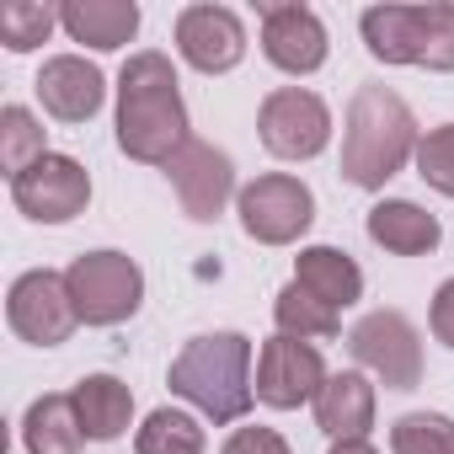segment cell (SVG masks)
I'll return each instance as SVG.
<instances>
[{
	"label": "cell",
	"instance_id": "obj_1",
	"mask_svg": "<svg viewBox=\"0 0 454 454\" xmlns=\"http://www.w3.org/2000/svg\"><path fill=\"white\" fill-rule=\"evenodd\" d=\"M187 102L176 65L160 49H139L118 70V150L139 166H166L192 134H187Z\"/></svg>",
	"mask_w": 454,
	"mask_h": 454
},
{
	"label": "cell",
	"instance_id": "obj_2",
	"mask_svg": "<svg viewBox=\"0 0 454 454\" xmlns=\"http://www.w3.org/2000/svg\"><path fill=\"white\" fill-rule=\"evenodd\" d=\"M417 118L390 86H358L342 123V182L380 192L395 171H406V160H417Z\"/></svg>",
	"mask_w": 454,
	"mask_h": 454
},
{
	"label": "cell",
	"instance_id": "obj_3",
	"mask_svg": "<svg viewBox=\"0 0 454 454\" xmlns=\"http://www.w3.org/2000/svg\"><path fill=\"white\" fill-rule=\"evenodd\" d=\"M252 342L241 332H203L192 337L176 358H171V395H182L198 417H208L214 427H231L252 411L257 390H252Z\"/></svg>",
	"mask_w": 454,
	"mask_h": 454
},
{
	"label": "cell",
	"instance_id": "obj_4",
	"mask_svg": "<svg viewBox=\"0 0 454 454\" xmlns=\"http://www.w3.org/2000/svg\"><path fill=\"white\" fill-rule=\"evenodd\" d=\"M364 49L380 65H422L438 75H454V0L427 6H369L358 17Z\"/></svg>",
	"mask_w": 454,
	"mask_h": 454
},
{
	"label": "cell",
	"instance_id": "obj_5",
	"mask_svg": "<svg viewBox=\"0 0 454 454\" xmlns=\"http://www.w3.org/2000/svg\"><path fill=\"white\" fill-rule=\"evenodd\" d=\"M65 284L81 326H123L145 305V273L129 252H81L65 268Z\"/></svg>",
	"mask_w": 454,
	"mask_h": 454
},
{
	"label": "cell",
	"instance_id": "obj_6",
	"mask_svg": "<svg viewBox=\"0 0 454 454\" xmlns=\"http://www.w3.org/2000/svg\"><path fill=\"white\" fill-rule=\"evenodd\" d=\"M236 214H241V231L257 247H294L316 224V192L289 171H268L241 187Z\"/></svg>",
	"mask_w": 454,
	"mask_h": 454
},
{
	"label": "cell",
	"instance_id": "obj_7",
	"mask_svg": "<svg viewBox=\"0 0 454 454\" xmlns=\"http://www.w3.org/2000/svg\"><path fill=\"white\" fill-rule=\"evenodd\" d=\"M257 139L278 160H316L332 145V107L310 86H278L257 107Z\"/></svg>",
	"mask_w": 454,
	"mask_h": 454
},
{
	"label": "cell",
	"instance_id": "obj_8",
	"mask_svg": "<svg viewBox=\"0 0 454 454\" xmlns=\"http://www.w3.org/2000/svg\"><path fill=\"white\" fill-rule=\"evenodd\" d=\"M348 353L385 390H417L422 385V337L401 310H369L348 332Z\"/></svg>",
	"mask_w": 454,
	"mask_h": 454
},
{
	"label": "cell",
	"instance_id": "obj_9",
	"mask_svg": "<svg viewBox=\"0 0 454 454\" xmlns=\"http://www.w3.org/2000/svg\"><path fill=\"white\" fill-rule=\"evenodd\" d=\"M326 380L332 374H326V358H321L316 342H300V337H284L278 332V337H268L257 348V380H252V390L273 411L316 406V395H321Z\"/></svg>",
	"mask_w": 454,
	"mask_h": 454
},
{
	"label": "cell",
	"instance_id": "obj_10",
	"mask_svg": "<svg viewBox=\"0 0 454 454\" xmlns=\"http://www.w3.org/2000/svg\"><path fill=\"white\" fill-rule=\"evenodd\" d=\"M12 203L33 219V224H70L75 214H86L91 203V171L75 155L49 150L43 160H33L17 182H12Z\"/></svg>",
	"mask_w": 454,
	"mask_h": 454
},
{
	"label": "cell",
	"instance_id": "obj_11",
	"mask_svg": "<svg viewBox=\"0 0 454 454\" xmlns=\"http://www.w3.org/2000/svg\"><path fill=\"white\" fill-rule=\"evenodd\" d=\"M6 321H12V332H17L22 342H33V348H59V342H70V332L81 326V316H75V300H70L65 273H49V268L22 273V278L12 284V294H6Z\"/></svg>",
	"mask_w": 454,
	"mask_h": 454
},
{
	"label": "cell",
	"instance_id": "obj_12",
	"mask_svg": "<svg viewBox=\"0 0 454 454\" xmlns=\"http://www.w3.org/2000/svg\"><path fill=\"white\" fill-rule=\"evenodd\" d=\"M166 176H171V192H176L182 214L198 219V224L219 219L224 208H231V198H241V187H236V160L224 155V150H214V145H203V139H187V145L166 160Z\"/></svg>",
	"mask_w": 454,
	"mask_h": 454
},
{
	"label": "cell",
	"instance_id": "obj_13",
	"mask_svg": "<svg viewBox=\"0 0 454 454\" xmlns=\"http://www.w3.org/2000/svg\"><path fill=\"white\" fill-rule=\"evenodd\" d=\"M176 54L203 75H231L247 59V22L231 6H187L176 12Z\"/></svg>",
	"mask_w": 454,
	"mask_h": 454
},
{
	"label": "cell",
	"instance_id": "obj_14",
	"mask_svg": "<svg viewBox=\"0 0 454 454\" xmlns=\"http://www.w3.org/2000/svg\"><path fill=\"white\" fill-rule=\"evenodd\" d=\"M262 54L284 75H316L332 54V38L310 6H262Z\"/></svg>",
	"mask_w": 454,
	"mask_h": 454
},
{
	"label": "cell",
	"instance_id": "obj_15",
	"mask_svg": "<svg viewBox=\"0 0 454 454\" xmlns=\"http://www.w3.org/2000/svg\"><path fill=\"white\" fill-rule=\"evenodd\" d=\"M33 86H38L43 113L59 118V123H91L102 113V102H107V81H102V70L86 54H54V59H43V70H38Z\"/></svg>",
	"mask_w": 454,
	"mask_h": 454
},
{
	"label": "cell",
	"instance_id": "obj_16",
	"mask_svg": "<svg viewBox=\"0 0 454 454\" xmlns=\"http://www.w3.org/2000/svg\"><path fill=\"white\" fill-rule=\"evenodd\" d=\"M364 231H369V241L385 247L390 257H433L438 241H443L438 219H433L422 203H411V198H380V203L369 208V219H364Z\"/></svg>",
	"mask_w": 454,
	"mask_h": 454
},
{
	"label": "cell",
	"instance_id": "obj_17",
	"mask_svg": "<svg viewBox=\"0 0 454 454\" xmlns=\"http://www.w3.org/2000/svg\"><path fill=\"white\" fill-rule=\"evenodd\" d=\"M316 427L332 443L369 438V427H374V385H369L364 369H342V374H332L321 385V395H316Z\"/></svg>",
	"mask_w": 454,
	"mask_h": 454
},
{
	"label": "cell",
	"instance_id": "obj_18",
	"mask_svg": "<svg viewBox=\"0 0 454 454\" xmlns=\"http://www.w3.org/2000/svg\"><path fill=\"white\" fill-rule=\"evenodd\" d=\"M70 401H75L86 443H118L129 433V422H134V390L118 374H86V380H75Z\"/></svg>",
	"mask_w": 454,
	"mask_h": 454
},
{
	"label": "cell",
	"instance_id": "obj_19",
	"mask_svg": "<svg viewBox=\"0 0 454 454\" xmlns=\"http://www.w3.org/2000/svg\"><path fill=\"white\" fill-rule=\"evenodd\" d=\"M59 27L70 33V43L113 54V49H123L139 33V6H134V0H65V6H59Z\"/></svg>",
	"mask_w": 454,
	"mask_h": 454
},
{
	"label": "cell",
	"instance_id": "obj_20",
	"mask_svg": "<svg viewBox=\"0 0 454 454\" xmlns=\"http://www.w3.org/2000/svg\"><path fill=\"white\" fill-rule=\"evenodd\" d=\"M294 284L310 289V294H316L326 310H337V316L364 300V268H358L342 247H305V252L294 257Z\"/></svg>",
	"mask_w": 454,
	"mask_h": 454
},
{
	"label": "cell",
	"instance_id": "obj_21",
	"mask_svg": "<svg viewBox=\"0 0 454 454\" xmlns=\"http://www.w3.org/2000/svg\"><path fill=\"white\" fill-rule=\"evenodd\" d=\"M81 443H86V433H81L70 390L38 395L27 406V417H22V449L27 454H81Z\"/></svg>",
	"mask_w": 454,
	"mask_h": 454
},
{
	"label": "cell",
	"instance_id": "obj_22",
	"mask_svg": "<svg viewBox=\"0 0 454 454\" xmlns=\"http://www.w3.org/2000/svg\"><path fill=\"white\" fill-rule=\"evenodd\" d=\"M203 449H208V433L182 406H155L145 427H134V454H203Z\"/></svg>",
	"mask_w": 454,
	"mask_h": 454
},
{
	"label": "cell",
	"instance_id": "obj_23",
	"mask_svg": "<svg viewBox=\"0 0 454 454\" xmlns=\"http://www.w3.org/2000/svg\"><path fill=\"white\" fill-rule=\"evenodd\" d=\"M273 321H278L284 337H300V342H332V337L342 332V316L326 310V305H321L310 289H300L294 278L278 289V300H273Z\"/></svg>",
	"mask_w": 454,
	"mask_h": 454
},
{
	"label": "cell",
	"instance_id": "obj_24",
	"mask_svg": "<svg viewBox=\"0 0 454 454\" xmlns=\"http://www.w3.org/2000/svg\"><path fill=\"white\" fill-rule=\"evenodd\" d=\"M43 155H49V129H43L22 102L0 107V171L17 182V176H22L33 160H43Z\"/></svg>",
	"mask_w": 454,
	"mask_h": 454
},
{
	"label": "cell",
	"instance_id": "obj_25",
	"mask_svg": "<svg viewBox=\"0 0 454 454\" xmlns=\"http://www.w3.org/2000/svg\"><path fill=\"white\" fill-rule=\"evenodd\" d=\"M54 27H59V6H38V0H6L0 6V43L12 54H33L38 43H49Z\"/></svg>",
	"mask_w": 454,
	"mask_h": 454
},
{
	"label": "cell",
	"instance_id": "obj_26",
	"mask_svg": "<svg viewBox=\"0 0 454 454\" xmlns=\"http://www.w3.org/2000/svg\"><path fill=\"white\" fill-rule=\"evenodd\" d=\"M390 454H454V417L406 411L390 422Z\"/></svg>",
	"mask_w": 454,
	"mask_h": 454
},
{
	"label": "cell",
	"instance_id": "obj_27",
	"mask_svg": "<svg viewBox=\"0 0 454 454\" xmlns=\"http://www.w3.org/2000/svg\"><path fill=\"white\" fill-rule=\"evenodd\" d=\"M417 176L433 192L454 198V123H438L417 139Z\"/></svg>",
	"mask_w": 454,
	"mask_h": 454
},
{
	"label": "cell",
	"instance_id": "obj_28",
	"mask_svg": "<svg viewBox=\"0 0 454 454\" xmlns=\"http://www.w3.org/2000/svg\"><path fill=\"white\" fill-rule=\"evenodd\" d=\"M219 454H289V443H284V433L278 427H236L231 438H224V449Z\"/></svg>",
	"mask_w": 454,
	"mask_h": 454
},
{
	"label": "cell",
	"instance_id": "obj_29",
	"mask_svg": "<svg viewBox=\"0 0 454 454\" xmlns=\"http://www.w3.org/2000/svg\"><path fill=\"white\" fill-rule=\"evenodd\" d=\"M427 326H433V337H438L443 348H454V278H443V284H438L433 310H427Z\"/></svg>",
	"mask_w": 454,
	"mask_h": 454
},
{
	"label": "cell",
	"instance_id": "obj_30",
	"mask_svg": "<svg viewBox=\"0 0 454 454\" xmlns=\"http://www.w3.org/2000/svg\"><path fill=\"white\" fill-rule=\"evenodd\" d=\"M326 454H380V449H374L369 438H342V443H332Z\"/></svg>",
	"mask_w": 454,
	"mask_h": 454
}]
</instances>
